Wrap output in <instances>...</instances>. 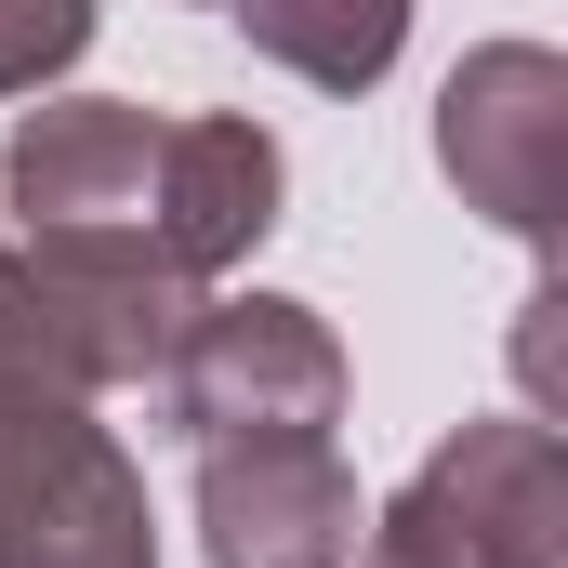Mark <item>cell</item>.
<instances>
[{"label":"cell","instance_id":"cell-14","mask_svg":"<svg viewBox=\"0 0 568 568\" xmlns=\"http://www.w3.org/2000/svg\"><path fill=\"white\" fill-rule=\"evenodd\" d=\"M371 568H384V556H371Z\"/></svg>","mask_w":568,"mask_h":568},{"label":"cell","instance_id":"cell-2","mask_svg":"<svg viewBox=\"0 0 568 568\" xmlns=\"http://www.w3.org/2000/svg\"><path fill=\"white\" fill-rule=\"evenodd\" d=\"M384 568H568V424H449L371 503Z\"/></svg>","mask_w":568,"mask_h":568},{"label":"cell","instance_id":"cell-1","mask_svg":"<svg viewBox=\"0 0 568 568\" xmlns=\"http://www.w3.org/2000/svg\"><path fill=\"white\" fill-rule=\"evenodd\" d=\"M199 331V278L120 239V225H53L27 252H0V384H53V397H120L159 384Z\"/></svg>","mask_w":568,"mask_h":568},{"label":"cell","instance_id":"cell-7","mask_svg":"<svg viewBox=\"0 0 568 568\" xmlns=\"http://www.w3.org/2000/svg\"><path fill=\"white\" fill-rule=\"evenodd\" d=\"M199 556L212 568H357L371 503L331 436H265V449H199Z\"/></svg>","mask_w":568,"mask_h":568},{"label":"cell","instance_id":"cell-9","mask_svg":"<svg viewBox=\"0 0 568 568\" xmlns=\"http://www.w3.org/2000/svg\"><path fill=\"white\" fill-rule=\"evenodd\" d=\"M239 40L304 93H371L410 53V0H239Z\"/></svg>","mask_w":568,"mask_h":568},{"label":"cell","instance_id":"cell-13","mask_svg":"<svg viewBox=\"0 0 568 568\" xmlns=\"http://www.w3.org/2000/svg\"><path fill=\"white\" fill-rule=\"evenodd\" d=\"M199 13H239V0H199Z\"/></svg>","mask_w":568,"mask_h":568},{"label":"cell","instance_id":"cell-3","mask_svg":"<svg viewBox=\"0 0 568 568\" xmlns=\"http://www.w3.org/2000/svg\"><path fill=\"white\" fill-rule=\"evenodd\" d=\"M344 331L291 291H212L185 357L159 371V424L185 449H265V436H331L344 424Z\"/></svg>","mask_w":568,"mask_h":568},{"label":"cell","instance_id":"cell-11","mask_svg":"<svg viewBox=\"0 0 568 568\" xmlns=\"http://www.w3.org/2000/svg\"><path fill=\"white\" fill-rule=\"evenodd\" d=\"M503 371H516L529 424H568V278H556V265H542V291L516 304V331H503Z\"/></svg>","mask_w":568,"mask_h":568},{"label":"cell","instance_id":"cell-12","mask_svg":"<svg viewBox=\"0 0 568 568\" xmlns=\"http://www.w3.org/2000/svg\"><path fill=\"white\" fill-rule=\"evenodd\" d=\"M542 265H556V278H568V239H556V252H542Z\"/></svg>","mask_w":568,"mask_h":568},{"label":"cell","instance_id":"cell-6","mask_svg":"<svg viewBox=\"0 0 568 568\" xmlns=\"http://www.w3.org/2000/svg\"><path fill=\"white\" fill-rule=\"evenodd\" d=\"M159 159H172V120L133 106V93H53L0 133V212L27 239L53 225H120V239H159Z\"/></svg>","mask_w":568,"mask_h":568},{"label":"cell","instance_id":"cell-4","mask_svg":"<svg viewBox=\"0 0 568 568\" xmlns=\"http://www.w3.org/2000/svg\"><path fill=\"white\" fill-rule=\"evenodd\" d=\"M0 568H159L145 476L93 397L0 384Z\"/></svg>","mask_w":568,"mask_h":568},{"label":"cell","instance_id":"cell-8","mask_svg":"<svg viewBox=\"0 0 568 568\" xmlns=\"http://www.w3.org/2000/svg\"><path fill=\"white\" fill-rule=\"evenodd\" d=\"M278 199H291V159H278L265 120H239V106L172 120V159H159V252H172L185 278L252 265V252L278 239Z\"/></svg>","mask_w":568,"mask_h":568},{"label":"cell","instance_id":"cell-5","mask_svg":"<svg viewBox=\"0 0 568 568\" xmlns=\"http://www.w3.org/2000/svg\"><path fill=\"white\" fill-rule=\"evenodd\" d=\"M436 172L476 225L556 252L568 239V53L556 40H476L436 80Z\"/></svg>","mask_w":568,"mask_h":568},{"label":"cell","instance_id":"cell-10","mask_svg":"<svg viewBox=\"0 0 568 568\" xmlns=\"http://www.w3.org/2000/svg\"><path fill=\"white\" fill-rule=\"evenodd\" d=\"M93 0H0V106L13 93H40V80H67L80 53H93Z\"/></svg>","mask_w":568,"mask_h":568}]
</instances>
